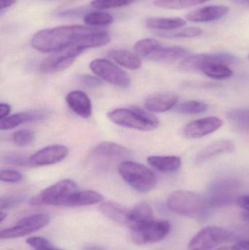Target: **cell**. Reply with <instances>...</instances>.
<instances>
[{
	"label": "cell",
	"instance_id": "1",
	"mask_svg": "<svg viewBox=\"0 0 249 250\" xmlns=\"http://www.w3.org/2000/svg\"><path fill=\"white\" fill-rule=\"evenodd\" d=\"M95 30L96 29L81 25L59 26L42 29L34 35L31 44L35 49L41 52H57L71 45L83 35Z\"/></svg>",
	"mask_w": 249,
	"mask_h": 250
},
{
	"label": "cell",
	"instance_id": "2",
	"mask_svg": "<svg viewBox=\"0 0 249 250\" xmlns=\"http://www.w3.org/2000/svg\"><path fill=\"white\" fill-rule=\"evenodd\" d=\"M169 208L177 214L190 218H207L211 207L207 198L187 190L174 191L167 200Z\"/></svg>",
	"mask_w": 249,
	"mask_h": 250
},
{
	"label": "cell",
	"instance_id": "3",
	"mask_svg": "<svg viewBox=\"0 0 249 250\" xmlns=\"http://www.w3.org/2000/svg\"><path fill=\"white\" fill-rule=\"evenodd\" d=\"M108 117L115 124L137 130H153L159 124L156 116L139 107L116 108L108 112Z\"/></svg>",
	"mask_w": 249,
	"mask_h": 250
},
{
	"label": "cell",
	"instance_id": "4",
	"mask_svg": "<svg viewBox=\"0 0 249 250\" xmlns=\"http://www.w3.org/2000/svg\"><path fill=\"white\" fill-rule=\"evenodd\" d=\"M118 172L125 182L139 192H149L157 182L156 176L149 167L135 162H122Z\"/></svg>",
	"mask_w": 249,
	"mask_h": 250
},
{
	"label": "cell",
	"instance_id": "5",
	"mask_svg": "<svg viewBox=\"0 0 249 250\" xmlns=\"http://www.w3.org/2000/svg\"><path fill=\"white\" fill-rule=\"evenodd\" d=\"M77 191V185L72 179H64L45 188L31 198L32 206H56L64 207L72 194Z\"/></svg>",
	"mask_w": 249,
	"mask_h": 250
},
{
	"label": "cell",
	"instance_id": "6",
	"mask_svg": "<svg viewBox=\"0 0 249 250\" xmlns=\"http://www.w3.org/2000/svg\"><path fill=\"white\" fill-rule=\"evenodd\" d=\"M235 235L227 229L209 226L197 232L190 241V250H209L235 240Z\"/></svg>",
	"mask_w": 249,
	"mask_h": 250
},
{
	"label": "cell",
	"instance_id": "7",
	"mask_svg": "<svg viewBox=\"0 0 249 250\" xmlns=\"http://www.w3.org/2000/svg\"><path fill=\"white\" fill-rule=\"evenodd\" d=\"M240 183L235 179H219L209 187L207 199L211 208H222L237 202Z\"/></svg>",
	"mask_w": 249,
	"mask_h": 250
},
{
	"label": "cell",
	"instance_id": "8",
	"mask_svg": "<svg viewBox=\"0 0 249 250\" xmlns=\"http://www.w3.org/2000/svg\"><path fill=\"white\" fill-rule=\"evenodd\" d=\"M130 231L132 239L137 245L156 243L168 236L171 224L167 220L153 219Z\"/></svg>",
	"mask_w": 249,
	"mask_h": 250
},
{
	"label": "cell",
	"instance_id": "9",
	"mask_svg": "<svg viewBox=\"0 0 249 250\" xmlns=\"http://www.w3.org/2000/svg\"><path fill=\"white\" fill-rule=\"evenodd\" d=\"M91 70L102 80L121 88H128L130 76L121 67L104 59H96L89 64Z\"/></svg>",
	"mask_w": 249,
	"mask_h": 250
},
{
	"label": "cell",
	"instance_id": "10",
	"mask_svg": "<svg viewBox=\"0 0 249 250\" xmlns=\"http://www.w3.org/2000/svg\"><path fill=\"white\" fill-rule=\"evenodd\" d=\"M49 223L50 217L48 214H37L28 216L19 220L13 227L1 230L0 239H11L23 237L43 229Z\"/></svg>",
	"mask_w": 249,
	"mask_h": 250
},
{
	"label": "cell",
	"instance_id": "11",
	"mask_svg": "<svg viewBox=\"0 0 249 250\" xmlns=\"http://www.w3.org/2000/svg\"><path fill=\"white\" fill-rule=\"evenodd\" d=\"M82 53L81 50L79 49L74 43H72L45 58L39 64V70L42 73L63 71L70 67Z\"/></svg>",
	"mask_w": 249,
	"mask_h": 250
},
{
	"label": "cell",
	"instance_id": "12",
	"mask_svg": "<svg viewBox=\"0 0 249 250\" xmlns=\"http://www.w3.org/2000/svg\"><path fill=\"white\" fill-rule=\"evenodd\" d=\"M235 57L228 53L197 54L184 58L179 64V69L184 72H201L202 69L209 63L229 64L235 62Z\"/></svg>",
	"mask_w": 249,
	"mask_h": 250
},
{
	"label": "cell",
	"instance_id": "13",
	"mask_svg": "<svg viewBox=\"0 0 249 250\" xmlns=\"http://www.w3.org/2000/svg\"><path fill=\"white\" fill-rule=\"evenodd\" d=\"M69 154V148L64 145H54L39 150L29 157L32 166H51L59 163Z\"/></svg>",
	"mask_w": 249,
	"mask_h": 250
},
{
	"label": "cell",
	"instance_id": "14",
	"mask_svg": "<svg viewBox=\"0 0 249 250\" xmlns=\"http://www.w3.org/2000/svg\"><path fill=\"white\" fill-rule=\"evenodd\" d=\"M222 125L223 122L218 117L199 119L187 125L184 128V135L187 138L197 139L216 132Z\"/></svg>",
	"mask_w": 249,
	"mask_h": 250
},
{
	"label": "cell",
	"instance_id": "15",
	"mask_svg": "<svg viewBox=\"0 0 249 250\" xmlns=\"http://www.w3.org/2000/svg\"><path fill=\"white\" fill-rule=\"evenodd\" d=\"M230 8L227 6L209 5L200 7L190 12L185 16L186 19L196 23L213 21L222 19L228 14Z\"/></svg>",
	"mask_w": 249,
	"mask_h": 250
},
{
	"label": "cell",
	"instance_id": "16",
	"mask_svg": "<svg viewBox=\"0 0 249 250\" xmlns=\"http://www.w3.org/2000/svg\"><path fill=\"white\" fill-rule=\"evenodd\" d=\"M66 102L69 108L79 117L88 119L92 116V101L85 92L72 91L66 97Z\"/></svg>",
	"mask_w": 249,
	"mask_h": 250
},
{
	"label": "cell",
	"instance_id": "17",
	"mask_svg": "<svg viewBox=\"0 0 249 250\" xmlns=\"http://www.w3.org/2000/svg\"><path fill=\"white\" fill-rule=\"evenodd\" d=\"M178 95L173 92H162L149 97L145 101V108L152 112H165L178 104Z\"/></svg>",
	"mask_w": 249,
	"mask_h": 250
},
{
	"label": "cell",
	"instance_id": "18",
	"mask_svg": "<svg viewBox=\"0 0 249 250\" xmlns=\"http://www.w3.org/2000/svg\"><path fill=\"white\" fill-rule=\"evenodd\" d=\"M46 114L43 111H31L13 114L0 120V129L8 130L25 123L42 120L46 117Z\"/></svg>",
	"mask_w": 249,
	"mask_h": 250
},
{
	"label": "cell",
	"instance_id": "19",
	"mask_svg": "<svg viewBox=\"0 0 249 250\" xmlns=\"http://www.w3.org/2000/svg\"><path fill=\"white\" fill-rule=\"evenodd\" d=\"M131 154L130 149L113 142H102L97 144L92 150V155L95 157L116 160L129 157Z\"/></svg>",
	"mask_w": 249,
	"mask_h": 250
},
{
	"label": "cell",
	"instance_id": "20",
	"mask_svg": "<svg viewBox=\"0 0 249 250\" xmlns=\"http://www.w3.org/2000/svg\"><path fill=\"white\" fill-rule=\"evenodd\" d=\"M153 209L149 204L141 203L130 210L126 226L130 230L137 229L146 222L153 219Z\"/></svg>",
	"mask_w": 249,
	"mask_h": 250
},
{
	"label": "cell",
	"instance_id": "21",
	"mask_svg": "<svg viewBox=\"0 0 249 250\" xmlns=\"http://www.w3.org/2000/svg\"><path fill=\"white\" fill-rule=\"evenodd\" d=\"M189 51L179 46L158 47L148 59L159 62H172L180 59L186 58Z\"/></svg>",
	"mask_w": 249,
	"mask_h": 250
},
{
	"label": "cell",
	"instance_id": "22",
	"mask_svg": "<svg viewBox=\"0 0 249 250\" xmlns=\"http://www.w3.org/2000/svg\"><path fill=\"white\" fill-rule=\"evenodd\" d=\"M103 199V196L96 191H76L70 195L64 207H78L93 205L99 204Z\"/></svg>",
	"mask_w": 249,
	"mask_h": 250
},
{
	"label": "cell",
	"instance_id": "23",
	"mask_svg": "<svg viewBox=\"0 0 249 250\" xmlns=\"http://www.w3.org/2000/svg\"><path fill=\"white\" fill-rule=\"evenodd\" d=\"M235 150V146L230 141H220L213 143L204 149L202 150L197 157L195 162L197 164L204 163L216 156L226 153H231Z\"/></svg>",
	"mask_w": 249,
	"mask_h": 250
},
{
	"label": "cell",
	"instance_id": "24",
	"mask_svg": "<svg viewBox=\"0 0 249 250\" xmlns=\"http://www.w3.org/2000/svg\"><path fill=\"white\" fill-rule=\"evenodd\" d=\"M147 160L151 166L162 173H173L181 166V158L176 156H150Z\"/></svg>",
	"mask_w": 249,
	"mask_h": 250
},
{
	"label": "cell",
	"instance_id": "25",
	"mask_svg": "<svg viewBox=\"0 0 249 250\" xmlns=\"http://www.w3.org/2000/svg\"><path fill=\"white\" fill-rule=\"evenodd\" d=\"M99 210L110 220L118 224L125 226L127 224V217L130 209L126 208L124 206L114 201H107L101 204Z\"/></svg>",
	"mask_w": 249,
	"mask_h": 250
},
{
	"label": "cell",
	"instance_id": "26",
	"mask_svg": "<svg viewBox=\"0 0 249 250\" xmlns=\"http://www.w3.org/2000/svg\"><path fill=\"white\" fill-rule=\"evenodd\" d=\"M108 56L120 65L130 70H137L142 65L140 57L127 50H112L108 53Z\"/></svg>",
	"mask_w": 249,
	"mask_h": 250
},
{
	"label": "cell",
	"instance_id": "27",
	"mask_svg": "<svg viewBox=\"0 0 249 250\" xmlns=\"http://www.w3.org/2000/svg\"><path fill=\"white\" fill-rule=\"evenodd\" d=\"M145 24L149 29L165 32L183 27L186 21L181 18H149L146 19Z\"/></svg>",
	"mask_w": 249,
	"mask_h": 250
},
{
	"label": "cell",
	"instance_id": "28",
	"mask_svg": "<svg viewBox=\"0 0 249 250\" xmlns=\"http://www.w3.org/2000/svg\"><path fill=\"white\" fill-rule=\"evenodd\" d=\"M203 33V30L199 27L179 28L171 31H165V32H156L157 36L162 38L168 39H175V38H192L200 36Z\"/></svg>",
	"mask_w": 249,
	"mask_h": 250
},
{
	"label": "cell",
	"instance_id": "29",
	"mask_svg": "<svg viewBox=\"0 0 249 250\" xmlns=\"http://www.w3.org/2000/svg\"><path fill=\"white\" fill-rule=\"evenodd\" d=\"M201 72L214 79H227L232 76V71L227 64L209 63L203 67Z\"/></svg>",
	"mask_w": 249,
	"mask_h": 250
},
{
	"label": "cell",
	"instance_id": "30",
	"mask_svg": "<svg viewBox=\"0 0 249 250\" xmlns=\"http://www.w3.org/2000/svg\"><path fill=\"white\" fill-rule=\"evenodd\" d=\"M210 0H155L153 4L156 7L169 10H180L189 8L192 6L203 4Z\"/></svg>",
	"mask_w": 249,
	"mask_h": 250
},
{
	"label": "cell",
	"instance_id": "31",
	"mask_svg": "<svg viewBox=\"0 0 249 250\" xmlns=\"http://www.w3.org/2000/svg\"><path fill=\"white\" fill-rule=\"evenodd\" d=\"M114 20L113 16L102 11L90 12L83 16L85 23L92 26H107L112 23Z\"/></svg>",
	"mask_w": 249,
	"mask_h": 250
},
{
	"label": "cell",
	"instance_id": "32",
	"mask_svg": "<svg viewBox=\"0 0 249 250\" xmlns=\"http://www.w3.org/2000/svg\"><path fill=\"white\" fill-rule=\"evenodd\" d=\"M209 105L199 101H187L178 104L175 111L182 114H199L207 111Z\"/></svg>",
	"mask_w": 249,
	"mask_h": 250
},
{
	"label": "cell",
	"instance_id": "33",
	"mask_svg": "<svg viewBox=\"0 0 249 250\" xmlns=\"http://www.w3.org/2000/svg\"><path fill=\"white\" fill-rule=\"evenodd\" d=\"M160 45V42L153 38H145L136 42L134 49L135 54H137L139 57L148 58V57Z\"/></svg>",
	"mask_w": 249,
	"mask_h": 250
},
{
	"label": "cell",
	"instance_id": "34",
	"mask_svg": "<svg viewBox=\"0 0 249 250\" xmlns=\"http://www.w3.org/2000/svg\"><path fill=\"white\" fill-rule=\"evenodd\" d=\"M230 121L240 129L249 132V109L241 108L230 111L228 114Z\"/></svg>",
	"mask_w": 249,
	"mask_h": 250
},
{
	"label": "cell",
	"instance_id": "35",
	"mask_svg": "<svg viewBox=\"0 0 249 250\" xmlns=\"http://www.w3.org/2000/svg\"><path fill=\"white\" fill-rule=\"evenodd\" d=\"M35 140V133L30 129H20L16 131L13 135V141L19 146L30 145Z\"/></svg>",
	"mask_w": 249,
	"mask_h": 250
},
{
	"label": "cell",
	"instance_id": "36",
	"mask_svg": "<svg viewBox=\"0 0 249 250\" xmlns=\"http://www.w3.org/2000/svg\"><path fill=\"white\" fill-rule=\"evenodd\" d=\"M133 2V0H94L92 7L99 10H108L124 7Z\"/></svg>",
	"mask_w": 249,
	"mask_h": 250
},
{
	"label": "cell",
	"instance_id": "37",
	"mask_svg": "<svg viewBox=\"0 0 249 250\" xmlns=\"http://www.w3.org/2000/svg\"><path fill=\"white\" fill-rule=\"evenodd\" d=\"M26 242L34 250H60L54 248L48 239L41 236H32Z\"/></svg>",
	"mask_w": 249,
	"mask_h": 250
},
{
	"label": "cell",
	"instance_id": "38",
	"mask_svg": "<svg viewBox=\"0 0 249 250\" xmlns=\"http://www.w3.org/2000/svg\"><path fill=\"white\" fill-rule=\"evenodd\" d=\"M26 200V196L23 195H12L1 196L0 199V207L1 211L13 208L16 206L23 203Z\"/></svg>",
	"mask_w": 249,
	"mask_h": 250
},
{
	"label": "cell",
	"instance_id": "39",
	"mask_svg": "<svg viewBox=\"0 0 249 250\" xmlns=\"http://www.w3.org/2000/svg\"><path fill=\"white\" fill-rule=\"evenodd\" d=\"M23 179L21 173L17 170L4 169L0 171V179L6 183H18Z\"/></svg>",
	"mask_w": 249,
	"mask_h": 250
},
{
	"label": "cell",
	"instance_id": "40",
	"mask_svg": "<svg viewBox=\"0 0 249 250\" xmlns=\"http://www.w3.org/2000/svg\"><path fill=\"white\" fill-rule=\"evenodd\" d=\"M3 160L6 163L15 166H30L29 158H26L25 156L20 154H10L4 156Z\"/></svg>",
	"mask_w": 249,
	"mask_h": 250
},
{
	"label": "cell",
	"instance_id": "41",
	"mask_svg": "<svg viewBox=\"0 0 249 250\" xmlns=\"http://www.w3.org/2000/svg\"><path fill=\"white\" fill-rule=\"evenodd\" d=\"M80 82L83 86L89 88L99 87L102 84V80L99 77L91 75H82L80 77Z\"/></svg>",
	"mask_w": 249,
	"mask_h": 250
},
{
	"label": "cell",
	"instance_id": "42",
	"mask_svg": "<svg viewBox=\"0 0 249 250\" xmlns=\"http://www.w3.org/2000/svg\"><path fill=\"white\" fill-rule=\"evenodd\" d=\"M237 204L246 211H249V195L238 197Z\"/></svg>",
	"mask_w": 249,
	"mask_h": 250
},
{
	"label": "cell",
	"instance_id": "43",
	"mask_svg": "<svg viewBox=\"0 0 249 250\" xmlns=\"http://www.w3.org/2000/svg\"><path fill=\"white\" fill-rule=\"evenodd\" d=\"M10 111H11V107H10V105L1 103L0 104V120L8 117Z\"/></svg>",
	"mask_w": 249,
	"mask_h": 250
},
{
	"label": "cell",
	"instance_id": "44",
	"mask_svg": "<svg viewBox=\"0 0 249 250\" xmlns=\"http://www.w3.org/2000/svg\"><path fill=\"white\" fill-rule=\"evenodd\" d=\"M16 2V0H0V10H3L11 7Z\"/></svg>",
	"mask_w": 249,
	"mask_h": 250
},
{
	"label": "cell",
	"instance_id": "45",
	"mask_svg": "<svg viewBox=\"0 0 249 250\" xmlns=\"http://www.w3.org/2000/svg\"><path fill=\"white\" fill-rule=\"evenodd\" d=\"M238 247L241 250H249V240H241L238 242Z\"/></svg>",
	"mask_w": 249,
	"mask_h": 250
},
{
	"label": "cell",
	"instance_id": "46",
	"mask_svg": "<svg viewBox=\"0 0 249 250\" xmlns=\"http://www.w3.org/2000/svg\"><path fill=\"white\" fill-rule=\"evenodd\" d=\"M213 250H241V248L236 245V246H224L222 248H218V249Z\"/></svg>",
	"mask_w": 249,
	"mask_h": 250
},
{
	"label": "cell",
	"instance_id": "47",
	"mask_svg": "<svg viewBox=\"0 0 249 250\" xmlns=\"http://www.w3.org/2000/svg\"><path fill=\"white\" fill-rule=\"evenodd\" d=\"M231 1L241 5L249 6V0H231Z\"/></svg>",
	"mask_w": 249,
	"mask_h": 250
},
{
	"label": "cell",
	"instance_id": "48",
	"mask_svg": "<svg viewBox=\"0 0 249 250\" xmlns=\"http://www.w3.org/2000/svg\"><path fill=\"white\" fill-rule=\"evenodd\" d=\"M83 250H106L100 247L95 246V245H90V246H86Z\"/></svg>",
	"mask_w": 249,
	"mask_h": 250
},
{
	"label": "cell",
	"instance_id": "49",
	"mask_svg": "<svg viewBox=\"0 0 249 250\" xmlns=\"http://www.w3.org/2000/svg\"><path fill=\"white\" fill-rule=\"evenodd\" d=\"M242 218L246 223L249 224V211H244L242 214Z\"/></svg>",
	"mask_w": 249,
	"mask_h": 250
},
{
	"label": "cell",
	"instance_id": "50",
	"mask_svg": "<svg viewBox=\"0 0 249 250\" xmlns=\"http://www.w3.org/2000/svg\"><path fill=\"white\" fill-rule=\"evenodd\" d=\"M7 217V214L6 213H4V211H1V214H0V222L4 221V218H6Z\"/></svg>",
	"mask_w": 249,
	"mask_h": 250
},
{
	"label": "cell",
	"instance_id": "51",
	"mask_svg": "<svg viewBox=\"0 0 249 250\" xmlns=\"http://www.w3.org/2000/svg\"></svg>",
	"mask_w": 249,
	"mask_h": 250
}]
</instances>
